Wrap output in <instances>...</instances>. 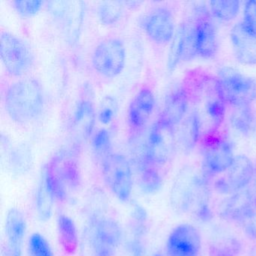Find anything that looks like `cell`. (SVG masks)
Returning a JSON list of instances; mask_svg holds the SVG:
<instances>
[{
  "label": "cell",
  "mask_w": 256,
  "mask_h": 256,
  "mask_svg": "<svg viewBox=\"0 0 256 256\" xmlns=\"http://www.w3.org/2000/svg\"><path fill=\"white\" fill-rule=\"evenodd\" d=\"M208 178L203 170L185 167L179 172L170 188V204L180 214H191L198 220L208 222L212 217L210 206Z\"/></svg>",
  "instance_id": "cell-1"
},
{
  "label": "cell",
  "mask_w": 256,
  "mask_h": 256,
  "mask_svg": "<svg viewBox=\"0 0 256 256\" xmlns=\"http://www.w3.org/2000/svg\"><path fill=\"white\" fill-rule=\"evenodd\" d=\"M46 104L42 85L36 79L24 78L13 83L5 96L8 116L18 124H30L40 118Z\"/></svg>",
  "instance_id": "cell-2"
},
{
  "label": "cell",
  "mask_w": 256,
  "mask_h": 256,
  "mask_svg": "<svg viewBox=\"0 0 256 256\" xmlns=\"http://www.w3.org/2000/svg\"><path fill=\"white\" fill-rule=\"evenodd\" d=\"M124 239L121 226L109 217L92 216L80 238V256H114Z\"/></svg>",
  "instance_id": "cell-3"
},
{
  "label": "cell",
  "mask_w": 256,
  "mask_h": 256,
  "mask_svg": "<svg viewBox=\"0 0 256 256\" xmlns=\"http://www.w3.org/2000/svg\"><path fill=\"white\" fill-rule=\"evenodd\" d=\"M44 178L55 200L66 202L82 186V174L77 158L70 151H61L44 166Z\"/></svg>",
  "instance_id": "cell-4"
},
{
  "label": "cell",
  "mask_w": 256,
  "mask_h": 256,
  "mask_svg": "<svg viewBox=\"0 0 256 256\" xmlns=\"http://www.w3.org/2000/svg\"><path fill=\"white\" fill-rule=\"evenodd\" d=\"M192 96L202 132L212 136L218 130L226 116V103L216 78L202 77L193 85Z\"/></svg>",
  "instance_id": "cell-5"
},
{
  "label": "cell",
  "mask_w": 256,
  "mask_h": 256,
  "mask_svg": "<svg viewBox=\"0 0 256 256\" xmlns=\"http://www.w3.org/2000/svg\"><path fill=\"white\" fill-rule=\"evenodd\" d=\"M176 144L175 127L158 118L150 130L142 155L138 158L137 166L148 164L160 168L170 161Z\"/></svg>",
  "instance_id": "cell-6"
},
{
  "label": "cell",
  "mask_w": 256,
  "mask_h": 256,
  "mask_svg": "<svg viewBox=\"0 0 256 256\" xmlns=\"http://www.w3.org/2000/svg\"><path fill=\"white\" fill-rule=\"evenodd\" d=\"M227 104L233 108L251 106L256 100V80L230 67L220 68L216 77Z\"/></svg>",
  "instance_id": "cell-7"
},
{
  "label": "cell",
  "mask_w": 256,
  "mask_h": 256,
  "mask_svg": "<svg viewBox=\"0 0 256 256\" xmlns=\"http://www.w3.org/2000/svg\"><path fill=\"white\" fill-rule=\"evenodd\" d=\"M102 176L107 188L121 202H128L133 188L131 164L125 156L113 154L101 162Z\"/></svg>",
  "instance_id": "cell-8"
},
{
  "label": "cell",
  "mask_w": 256,
  "mask_h": 256,
  "mask_svg": "<svg viewBox=\"0 0 256 256\" xmlns=\"http://www.w3.org/2000/svg\"><path fill=\"white\" fill-rule=\"evenodd\" d=\"M126 62V50L120 38L103 40L94 50L92 68L106 78H114L122 73Z\"/></svg>",
  "instance_id": "cell-9"
},
{
  "label": "cell",
  "mask_w": 256,
  "mask_h": 256,
  "mask_svg": "<svg viewBox=\"0 0 256 256\" xmlns=\"http://www.w3.org/2000/svg\"><path fill=\"white\" fill-rule=\"evenodd\" d=\"M0 56L7 72L14 77L24 76L34 64V55L29 46L11 32L1 34Z\"/></svg>",
  "instance_id": "cell-10"
},
{
  "label": "cell",
  "mask_w": 256,
  "mask_h": 256,
  "mask_svg": "<svg viewBox=\"0 0 256 256\" xmlns=\"http://www.w3.org/2000/svg\"><path fill=\"white\" fill-rule=\"evenodd\" d=\"M47 7L67 41L72 44L77 42L84 18V2L80 1H52L48 4Z\"/></svg>",
  "instance_id": "cell-11"
},
{
  "label": "cell",
  "mask_w": 256,
  "mask_h": 256,
  "mask_svg": "<svg viewBox=\"0 0 256 256\" xmlns=\"http://www.w3.org/2000/svg\"><path fill=\"white\" fill-rule=\"evenodd\" d=\"M204 144L202 170L208 176H216L228 170L235 156L233 146L224 138L206 136Z\"/></svg>",
  "instance_id": "cell-12"
},
{
  "label": "cell",
  "mask_w": 256,
  "mask_h": 256,
  "mask_svg": "<svg viewBox=\"0 0 256 256\" xmlns=\"http://www.w3.org/2000/svg\"><path fill=\"white\" fill-rule=\"evenodd\" d=\"M198 56L197 30L194 16L179 26L172 41L167 68L173 72L180 62H188Z\"/></svg>",
  "instance_id": "cell-13"
},
{
  "label": "cell",
  "mask_w": 256,
  "mask_h": 256,
  "mask_svg": "<svg viewBox=\"0 0 256 256\" xmlns=\"http://www.w3.org/2000/svg\"><path fill=\"white\" fill-rule=\"evenodd\" d=\"M256 168L251 158L245 155L235 156L226 176L214 184L217 192L230 196L250 186L256 174Z\"/></svg>",
  "instance_id": "cell-14"
},
{
  "label": "cell",
  "mask_w": 256,
  "mask_h": 256,
  "mask_svg": "<svg viewBox=\"0 0 256 256\" xmlns=\"http://www.w3.org/2000/svg\"><path fill=\"white\" fill-rule=\"evenodd\" d=\"M202 235L190 223L176 226L170 232L166 244L167 256H199L202 251Z\"/></svg>",
  "instance_id": "cell-15"
},
{
  "label": "cell",
  "mask_w": 256,
  "mask_h": 256,
  "mask_svg": "<svg viewBox=\"0 0 256 256\" xmlns=\"http://www.w3.org/2000/svg\"><path fill=\"white\" fill-rule=\"evenodd\" d=\"M140 26L150 40L158 44L170 42L176 32L173 13L164 6L151 10L142 18Z\"/></svg>",
  "instance_id": "cell-16"
},
{
  "label": "cell",
  "mask_w": 256,
  "mask_h": 256,
  "mask_svg": "<svg viewBox=\"0 0 256 256\" xmlns=\"http://www.w3.org/2000/svg\"><path fill=\"white\" fill-rule=\"evenodd\" d=\"M197 30L198 56L205 60L215 58L218 52V40L217 29L205 6L196 7L194 11Z\"/></svg>",
  "instance_id": "cell-17"
},
{
  "label": "cell",
  "mask_w": 256,
  "mask_h": 256,
  "mask_svg": "<svg viewBox=\"0 0 256 256\" xmlns=\"http://www.w3.org/2000/svg\"><path fill=\"white\" fill-rule=\"evenodd\" d=\"M96 122V110L90 98L82 97L78 100L72 118V140L76 146L86 142L94 131Z\"/></svg>",
  "instance_id": "cell-18"
},
{
  "label": "cell",
  "mask_w": 256,
  "mask_h": 256,
  "mask_svg": "<svg viewBox=\"0 0 256 256\" xmlns=\"http://www.w3.org/2000/svg\"><path fill=\"white\" fill-rule=\"evenodd\" d=\"M156 106L154 92L149 86L140 88L128 106L127 120L133 131H140L150 120Z\"/></svg>",
  "instance_id": "cell-19"
},
{
  "label": "cell",
  "mask_w": 256,
  "mask_h": 256,
  "mask_svg": "<svg viewBox=\"0 0 256 256\" xmlns=\"http://www.w3.org/2000/svg\"><path fill=\"white\" fill-rule=\"evenodd\" d=\"M230 42L238 62L242 65H256V34L244 22L236 24L230 31Z\"/></svg>",
  "instance_id": "cell-20"
},
{
  "label": "cell",
  "mask_w": 256,
  "mask_h": 256,
  "mask_svg": "<svg viewBox=\"0 0 256 256\" xmlns=\"http://www.w3.org/2000/svg\"><path fill=\"white\" fill-rule=\"evenodd\" d=\"M256 202V194L248 186L226 197L218 206V214L226 221L238 224Z\"/></svg>",
  "instance_id": "cell-21"
},
{
  "label": "cell",
  "mask_w": 256,
  "mask_h": 256,
  "mask_svg": "<svg viewBox=\"0 0 256 256\" xmlns=\"http://www.w3.org/2000/svg\"><path fill=\"white\" fill-rule=\"evenodd\" d=\"M190 96L186 88H174L166 96L160 118L176 127L184 120L188 112Z\"/></svg>",
  "instance_id": "cell-22"
},
{
  "label": "cell",
  "mask_w": 256,
  "mask_h": 256,
  "mask_svg": "<svg viewBox=\"0 0 256 256\" xmlns=\"http://www.w3.org/2000/svg\"><path fill=\"white\" fill-rule=\"evenodd\" d=\"M26 230L23 212L17 208H12L7 214L5 224L8 256H22Z\"/></svg>",
  "instance_id": "cell-23"
},
{
  "label": "cell",
  "mask_w": 256,
  "mask_h": 256,
  "mask_svg": "<svg viewBox=\"0 0 256 256\" xmlns=\"http://www.w3.org/2000/svg\"><path fill=\"white\" fill-rule=\"evenodd\" d=\"M178 126V144L182 150L190 152L196 148L202 134V124L197 113L192 110Z\"/></svg>",
  "instance_id": "cell-24"
},
{
  "label": "cell",
  "mask_w": 256,
  "mask_h": 256,
  "mask_svg": "<svg viewBox=\"0 0 256 256\" xmlns=\"http://www.w3.org/2000/svg\"><path fill=\"white\" fill-rule=\"evenodd\" d=\"M56 227L58 240L62 251L68 256L76 254L80 245V241L74 220L66 214H61L58 216Z\"/></svg>",
  "instance_id": "cell-25"
},
{
  "label": "cell",
  "mask_w": 256,
  "mask_h": 256,
  "mask_svg": "<svg viewBox=\"0 0 256 256\" xmlns=\"http://www.w3.org/2000/svg\"><path fill=\"white\" fill-rule=\"evenodd\" d=\"M229 121L232 130L242 137H250L256 132V116L251 106L234 108Z\"/></svg>",
  "instance_id": "cell-26"
},
{
  "label": "cell",
  "mask_w": 256,
  "mask_h": 256,
  "mask_svg": "<svg viewBox=\"0 0 256 256\" xmlns=\"http://www.w3.org/2000/svg\"><path fill=\"white\" fill-rule=\"evenodd\" d=\"M139 188L143 194H155L162 188L163 178L158 168L144 164L138 166Z\"/></svg>",
  "instance_id": "cell-27"
},
{
  "label": "cell",
  "mask_w": 256,
  "mask_h": 256,
  "mask_svg": "<svg viewBox=\"0 0 256 256\" xmlns=\"http://www.w3.org/2000/svg\"><path fill=\"white\" fill-rule=\"evenodd\" d=\"M55 198L46 184L44 178L41 176L36 193V210L38 218L42 221L50 220L53 212Z\"/></svg>",
  "instance_id": "cell-28"
},
{
  "label": "cell",
  "mask_w": 256,
  "mask_h": 256,
  "mask_svg": "<svg viewBox=\"0 0 256 256\" xmlns=\"http://www.w3.org/2000/svg\"><path fill=\"white\" fill-rule=\"evenodd\" d=\"M209 8L214 18L221 22H229L238 17L240 2L238 0H211Z\"/></svg>",
  "instance_id": "cell-29"
},
{
  "label": "cell",
  "mask_w": 256,
  "mask_h": 256,
  "mask_svg": "<svg viewBox=\"0 0 256 256\" xmlns=\"http://www.w3.org/2000/svg\"><path fill=\"white\" fill-rule=\"evenodd\" d=\"M124 6L120 2H102L97 7V16L103 24L114 26L122 18Z\"/></svg>",
  "instance_id": "cell-30"
},
{
  "label": "cell",
  "mask_w": 256,
  "mask_h": 256,
  "mask_svg": "<svg viewBox=\"0 0 256 256\" xmlns=\"http://www.w3.org/2000/svg\"><path fill=\"white\" fill-rule=\"evenodd\" d=\"M240 250V242L238 239L234 236H226L210 244L209 256H238Z\"/></svg>",
  "instance_id": "cell-31"
},
{
  "label": "cell",
  "mask_w": 256,
  "mask_h": 256,
  "mask_svg": "<svg viewBox=\"0 0 256 256\" xmlns=\"http://www.w3.org/2000/svg\"><path fill=\"white\" fill-rule=\"evenodd\" d=\"M92 150L100 162L112 154V137L107 130L102 128L96 133L92 140Z\"/></svg>",
  "instance_id": "cell-32"
},
{
  "label": "cell",
  "mask_w": 256,
  "mask_h": 256,
  "mask_svg": "<svg viewBox=\"0 0 256 256\" xmlns=\"http://www.w3.org/2000/svg\"><path fill=\"white\" fill-rule=\"evenodd\" d=\"M10 166L14 172L24 173L31 166V152L24 146H18L11 151L10 155Z\"/></svg>",
  "instance_id": "cell-33"
},
{
  "label": "cell",
  "mask_w": 256,
  "mask_h": 256,
  "mask_svg": "<svg viewBox=\"0 0 256 256\" xmlns=\"http://www.w3.org/2000/svg\"><path fill=\"white\" fill-rule=\"evenodd\" d=\"M29 256H54L48 240L40 233H34L28 240Z\"/></svg>",
  "instance_id": "cell-34"
},
{
  "label": "cell",
  "mask_w": 256,
  "mask_h": 256,
  "mask_svg": "<svg viewBox=\"0 0 256 256\" xmlns=\"http://www.w3.org/2000/svg\"><path fill=\"white\" fill-rule=\"evenodd\" d=\"M118 112V103L112 96L104 97L100 103L98 110V119L103 125H109L115 119Z\"/></svg>",
  "instance_id": "cell-35"
},
{
  "label": "cell",
  "mask_w": 256,
  "mask_h": 256,
  "mask_svg": "<svg viewBox=\"0 0 256 256\" xmlns=\"http://www.w3.org/2000/svg\"><path fill=\"white\" fill-rule=\"evenodd\" d=\"M12 4L16 12L20 17L28 18L35 16L41 11L44 6V2L40 0H30V1L17 0V1H14Z\"/></svg>",
  "instance_id": "cell-36"
},
{
  "label": "cell",
  "mask_w": 256,
  "mask_h": 256,
  "mask_svg": "<svg viewBox=\"0 0 256 256\" xmlns=\"http://www.w3.org/2000/svg\"><path fill=\"white\" fill-rule=\"evenodd\" d=\"M238 226L248 239L256 242V202L242 217Z\"/></svg>",
  "instance_id": "cell-37"
},
{
  "label": "cell",
  "mask_w": 256,
  "mask_h": 256,
  "mask_svg": "<svg viewBox=\"0 0 256 256\" xmlns=\"http://www.w3.org/2000/svg\"><path fill=\"white\" fill-rule=\"evenodd\" d=\"M242 22L256 34V0H250L244 4Z\"/></svg>",
  "instance_id": "cell-38"
},
{
  "label": "cell",
  "mask_w": 256,
  "mask_h": 256,
  "mask_svg": "<svg viewBox=\"0 0 256 256\" xmlns=\"http://www.w3.org/2000/svg\"><path fill=\"white\" fill-rule=\"evenodd\" d=\"M248 256H256V245L252 247L251 250H250Z\"/></svg>",
  "instance_id": "cell-39"
},
{
  "label": "cell",
  "mask_w": 256,
  "mask_h": 256,
  "mask_svg": "<svg viewBox=\"0 0 256 256\" xmlns=\"http://www.w3.org/2000/svg\"><path fill=\"white\" fill-rule=\"evenodd\" d=\"M152 256H163L162 254H161V253H155V254H152Z\"/></svg>",
  "instance_id": "cell-40"
}]
</instances>
